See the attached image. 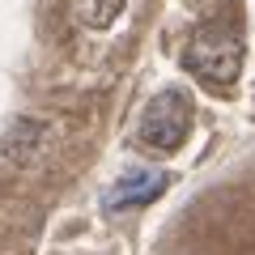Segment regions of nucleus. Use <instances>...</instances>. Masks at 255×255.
<instances>
[{
  "label": "nucleus",
  "instance_id": "obj_1",
  "mask_svg": "<svg viewBox=\"0 0 255 255\" xmlns=\"http://www.w3.org/2000/svg\"><path fill=\"white\" fill-rule=\"evenodd\" d=\"M183 60H187V68L200 77V81L230 85L243 73V38H238L234 26H226V21H209V26H200L191 34Z\"/></svg>",
  "mask_w": 255,
  "mask_h": 255
},
{
  "label": "nucleus",
  "instance_id": "obj_2",
  "mask_svg": "<svg viewBox=\"0 0 255 255\" xmlns=\"http://www.w3.org/2000/svg\"><path fill=\"white\" fill-rule=\"evenodd\" d=\"M191 128V98L183 90H166L140 115V140L157 153H174Z\"/></svg>",
  "mask_w": 255,
  "mask_h": 255
},
{
  "label": "nucleus",
  "instance_id": "obj_3",
  "mask_svg": "<svg viewBox=\"0 0 255 255\" xmlns=\"http://www.w3.org/2000/svg\"><path fill=\"white\" fill-rule=\"evenodd\" d=\"M162 187H166V174H145V170H136V174H128L124 183H115L107 209L119 213V209H128V204H145V200H153Z\"/></svg>",
  "mask_w": 255,
  "mask_h": 255
},
{
  "label": "nucleus",
  "instance_id": "obj_4",
  "mask_svg": "<svg viewBox=\"0 0 255 255\" xmlns=\"http://www.w3.org/2000/svg\"><path fill=\"white\" fill-rule=\"evenodd\" d=\"M119 9H124V0H94V9H90V26L107 30L111 21L119 17Z\"/></svg>",
  "mask_w": 255,
  "mask_h": 255
}]
</instances>
